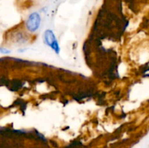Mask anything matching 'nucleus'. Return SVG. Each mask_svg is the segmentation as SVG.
I'll use <instances>...</instances> for the list:
<instances>
[{
    "label": "nucleus",
    "mask_w": 149,
    "mask_h": 148,
    "mask_svg": "<svg viewBox=\"0 0 149 148\" xmlns=\"http://www.w3.org/2000/svg\"><path fill=\"white\" fill-rule=\"evenodd\" d=\"M43 39L45 44L53 49L55 53L59 54L60 46L58 44V41L56 39L55 33L52 30H47L44 33Z\"/></svg>",
    "instance_id": "nucleus-1"
},
{
    "label": "nucleus",
    "mask_w": 149,
    "mask_h": 148,
    "mask_svg": "<svg viewBox=\"0 0 149 148\" xmlns=\"http://www.w3.org/2000/svg\"><path fill=\"white\" fill-rule=\"evenodd\" d=\"M41 23V17L39 13L33 12L29 16L26 22V28L30 32H36Z\"/></svg>",
    "instance_id": "nucleus-2"
},
{
    "label": "nucleus",
    "mask_w": 149,
    "mask_h": 148,
    "mask_svg": "<svg viewBox=\"0 0 149 148\" xmlns=\"http://www.w3.org/2000/svg\"><path fill=\"white\" fill-rule=\"evenodd\" d=\"M0 52L2 54H10L11 52H10V50L5 49V48H0Z\"/></svg>",
    "instance_id": "nucleus-3"
}]
</instances>
